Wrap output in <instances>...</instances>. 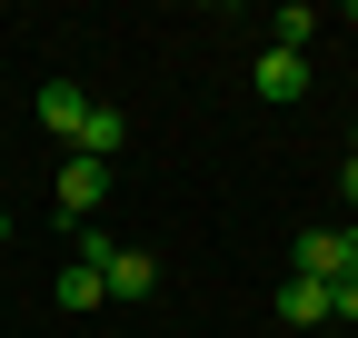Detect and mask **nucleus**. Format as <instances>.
Masks as SVG:
<instances>
[{
	"instance_id": "nucleus-1",
	"label": "nucleus",
	"mask_w": 358,
	"mask_h": 338,
	"mask_svg": "<svg viewBox=\"0 0 358 338\" xmlns=\"http://www.w3.org/2000/svg\"><path fill=\"white\" fill-rule=\"evenodd\" d=\"M100 199H110V159H80V149H70V159H60V219L90 229V209H100Z\"/></svg>"
},
{
	"instance_id": "nucleus-2",
	"label": "nucleus",
	"mask_w": 358,
	"mask_h": 338,
	"mask_svg": "<svg viewBox=\"0 0 358 338\" xmlns=\"http://www.w3.org/2000/svg\"><path fill=\"white\" fill-rule=\"evenodd\" d=\"M30 110H40V130L70 149V140H80V119H90V90H70V80H40V100H30Z\"/></svg>"
},
{
	"instance_id": "nucleus-3",
	"label": "nucleus",
	"mask_w": 358,
	"mask_h": 338,
	"mask_svg": "<svg viewBox=\"0 0 358 338\" xmlns=\"http://www.w3.org/2000/svg\"><path fill=\"white\" fill-rule=\"evenodd\" d=\"M100 288H110V299H150V288H159V259H150V249H110V259H100Z\"/></svg>"
},
{
	"instance_id": "nucleus-4",
	"label": "nucleus",
	"mask_w": 358,
	"mask_h": 338,
	"mask_svg": "<svg viewBox=\"0 0 358 338\" xmlns=\"http://www.w3.org/2000/svg\"><path fill=\"white\" fill-rule=\"evenodd\" d=\"M279 318H289V338L329 328V288H319V279H279Z\"/></svg>"
},
{
	"instance_id": "nucleus-5",
	"label": "nucleus",
	"mask_w": 358,
	"mask_h": 338,
	"mask_svg": "<svg viewBox=\"0 0 358 338\" xmlns=\"http://www.w3.org/2000/svg\"><path fill=\"white\" fill-rule=\"evenodd\" d=\"M289 279H338V229H299V249H289Z\"/></svg>"
},
{
	"instance_id": "nucleus-6",
	"label": "nucleus",
	"mask_w": 358,
	"mask_h": 338,
	"mask_svg": "<svg viewBox=\"0 0 358 338\" xmlns=\"http://www.w3.org/2000/svg\"><path fill=\"white\" fill-rule=\"evenodd\" d=\"M120 140H129V119L90 100V119H80V140H70V149H80V159H120Z\"/></svg>"
},
{
	"instance_id": "nucleus-7",
	"label": "nucleus",
	"mask_w": 358,
	"mask_h": 338,
	"mask_svg": "<svg viewBox=\"0 0 358 338\" xmlns=\"http://www.w3.org/2000/svg\"><path fill=\"white\" fill-rule=\"evenodd\" d=\"M308 90V50H268L259 60V100H299Z\"/></svg>"
},
{
	"instance_id": "nucleus-8",
	"label": "nucleus",
	"mask_w": 358,
	"mask_h": 338,
	"mask_svg": "<svg viewBox=\"0 0 358 338\" xmlns=\"http://www.w3.org/2000/svg\"><path fill=\"white\" fill-rule=\"evenodd\" d=\"M100 299H110V288H100V269H80V259H70V269H60V309L80 318V309H100Z\"/></svg>"
},
{
	"instance_id": "nucleus-9",
	"label": "nucleus",
	"mask_w": 358,
	"mask_h": 338,
	"mask_svg": "<svg viewBox=\"0 0 358 338\" xmlns=\"http://www.w3.org/2000/svg\"><path fill=\"white\" fill-rule=\"evenodd\" d=\"M268 30H279V50H299V40H308V30H319V20H308V0H289V10H279V20H268Z\"/></svg>"
},
{
	"instance_id": "nucleus-10",
	"label": "nucleus",
	"mask_w": 358,
	"mask_h": 338,
	"mask_svg": "<svg viewBox=\"0 0 358 338\" xmlns=\"http://www.w3.org/2000/svg\"><path fill=\"white\" fill-rule=\"evenodd\" d=\"M329 318H358V279H329Z\"/></svg>"
},
{
	"instance_id": "nucleus-11",
	"label": "nucleus",
	"mask_w": 358,
	"mask_h": 338,
	"mask_svg": "<svg viewBox=\"0 0 358 338\" xmlns=\"http://www.w3.org/2000/svg\"><path fill=\"white\" fill-rule=\"evenodd\" d=\"M0 239H10V209H0Z\"/></svg>"
},
{
	"instance_id": "nucleus-12",
	"label": "nucleus",
	"mask_w": 358,
	"mask_h": 338,
	"mask_svg": "<svg viewBox=\"0 0 358 338\" xmlns=\"http://www.w3.org/2000/svg\"><path fill=\"white\" fill-rule=\"evenodd\" d=\"M348 159H358V149H348Z\"/></svg>"
}]
</instances>
